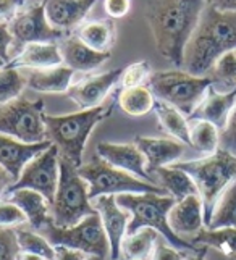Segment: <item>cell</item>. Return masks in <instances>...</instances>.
Here are the masks:
<instances>
[{"label":"cell","instance_id":"6da1fadb","mask_svg":"<svg viewBox=\"0 0 236 260\" xmlns=\"http://www.w3.org/2000/svg\"><path fill=\"white\" fill-rule=\"evenodd\" d=\"M207 0H151L146 20L156 49L171 65L183 67L185 49L191 39Z\"/></svg>","mask_w":236,"mask_h":260},{"label":"cell","instance_id":"7a4b0ae2","mask_svg":"<svg viewBox=\"0 0 236 260\" xmlns=\"http://www.w3.org/2000/svg\"><path fill=\"white\" fill-rule=\"evenodd\" d=\"M236 50V13L205 5L191 39L186 44L183 68L193 76H207L225 53Z\"/></svg>","mask_w":236,"mask_h":260},{"label":"cell","instance_id":"3957f363","mask_svg":"<svg viewBox=\"0 0 236 260\" xmlns=\"http://www.w3.org/2000/svg\"><path fill=\"white\" fill-rule=\"evenodd\" d=\"M113 105H99L96 109L79 110L68 115H45L47 139L58 147L60 158L79 168L83 165V154L89 134L97 123L112 115Z\"/></svg>","mask_w":236,"mask_h":260},{"label":"cell","instance_id":"277c9868","mask_svg":"<svg viewBox=\"0 0 236 260\" xmlns=\"http://www.w3.org/2000/svg\"><path fill=\"white\" fill-rule=\"evenodd\" d=\"M116 204L122 209L131 213V220L126 228V235L139 231L141 228H152L167 241L170 246H173L183 252H196L199 246L176 236L168 225V212L176 204L171 196H160L154 192L146 194H120L115 196ZM125 235V236H126Z\"/></svg>","mask_w":236,"mask_h":260},{"label":"cell","instance_id":"5b68a950","mask_svg":"<svg viewBox=\"0 0 236 260\" xmlns=\"http://www.w3.org/2000/svg\"><path fill=\"white\" fill-rule=\"evenodd\" d=\"M171 167L183 170L196 183L204 205V225L207 228L220 196L236 181V155L219 149L212 155L176 162Z\"/></svg>","mask_w":236,"mask_h":260},{"label":"cell","instance_id":"8992f818","mask_svg":"<svg viewBox=\"0 0 236 260\" xmlns=\"http://www.w3.org/2000/svg\"><path fill=\"white\" fill-rule=\"evenodd\" d=\"M97 213L89 199V186L79 175L78 168L60 158V178L53 201L50 204V217L55 226H75L89 215Z\"/></svg>","mask_w":236,"mask_h":260},{"label":"cell","instance_id":"52a82bcc","mask_svg":"<svg viewBox=\"0 0 236 260\" xmlns=\"http://www.w3.org/2000/svg\"><path fill=\"white\" fill-rule=\"evenodd\" d=\"M209 87L211 79L207 76H193L185 70L156 71L149 78V89L156 99L175 107L186 118L202 102Z\"/></svg>","mask_w":236,"mask_h":260},{"label":"cell","instance_id":"ba28073f","mask_svg":"<svg viewBox=\"0 0 236 260\" xmlns=\"http://www.w3.org/2000/svg\"><path fill=\"white\" fill-rule=\"evenodd\" d=\"M79 175L89 186V199L94 201L99 196H120V194H146L154 192L168 196L163 187L136 178L107 164L104 158L94 157L89 164L78 168Z\"/></svg>","mask_w":236,"mask_h":260},{"label":"cell","instance_id":"9c48e42d","mask_svg":"<svg viewBox=\"0 0 236 260\" xmlns=\"http://www.w3.org/2000/svg\"><path fill=\"white\" fill-rule=\"evenodd\" d=\"M39 233L53 247L63 246L81 250L87 255H97L104 260H110V244H108V238L99 213L89 215L78 225L68 228L55 226L53 221H50Z\"/></svg>","mask_w":236,"mask_h":260},{"label":"cell","instance_id":"30bf717a","mask_svg":"<svg viewBox=\"0 0 236 260\" xmlns=\"http://www.w3.org/2000/svg\"><path fill=\"white\" fill-rule=\"evenodd\" d=\"M44 101H16L0 105V134L10 136L24 144H39L47 139Z\"/></svg>","mask_w":236,"mask_h":260},{"label":"cell","instance_id":"8fae6325","mask_svg":"<svg viewBox=\"0 0 236 260\" xmlns=\"http://www.w3.org/2000/svg\"><path fill=\"white\" fill-rule=\"evenodd\" d=\"M58 178H60V152L55 144H52L49 149H45L42 154L34 157L23 168L21 176L18 178V181H15L8 187L7 192H13L18 189H33L42 194L49 201V204H52L57 192Z\"/></svg>","mask_w":236,"mask_h":260},{"label":"cell","instance_id":"7c38bea8","mask_svg":"<svg viewBox=\"0 0 236 260\" xmlns=\"http://www.w3.org/2000/svg\"><path fill=\"white\" fill-rule=\"evenodd\" d=\"M13 36V42L26 44L33 42H57L63 39V31L53 28L45 15V0L24 12H20L8 24Z\"/></svg>","mask_w":236,"mask_h":260},{"label":"cell","instance_id":"4fadbf2b","mask_svg":"<svg viewBox=\"0 0 236 260\" xmlns=\"http://www.w3.org/2000/svg\"><path fill=\"white\" fill-rule=\"evenodd\" d=\"M125 68H115L101 75H93L81 79L76 84H71L68 89V97L81 110L96 109L102 105L104 99L112 91L116 83H120Z\"/></svg>","mask_w":236,"mask_h":260},{"label":"cell","instance_id":"5bb4252c","mask_svg":"<svg viewBox=\"0 0 236 260\" xmlns=\"http://www.w3.org/2000/svg\"><path fill=\"white\" fill-rule=\"evenodd\" d=\"M94 209L101 217L102 226L110 244V260L122 258V241L130 223V212L116 204L115 196H99L94 199Z\"/></svg>","mask_w":236,"mask_h":260},{"label":"cell","instance_id":"9a60e30c","mask_svg":"<svg viewBox=\"0 0 236 260\" xmlns=\"http://www.w3.org/2000/svg\"><path fill=\"white\" fill-rule=\"evenodd\" d=\"M97 155L104 158L107 164L115 168H120L123 172L130 173L136 178L156 184L154 176L148 172V164L142 152L134 144H120V142H99L97 144Z\"/></svg>","mask_w":236,"mask_h":260},{"label":"cell","instance_id":"2e32d148","mask_svg":"<svg viewBox=\"0 0 236 260\" xmlns=\"http://www.w3.org/2000/svg\"><path fill=\"white\" fill-rule=\"evenodd\" d=\"M168 225L176 236L183 239H193L199 231L204 230V205L201 196H188L183 201H178L168 212Z\"/></svg>","mask_w":236,"mask_h":260},{"label":"cell","instance_id":"e0dca14e","mask_svg":"<svg viewBox=\"0 0 236 260\" xmlns=\"http://www.w3.org/2000/svg\"><path fill=\"white\" fill-rule=\"evenodd\" d=\"M52 146L50 141H44L39 144H24L10 136L0 134V167L12 175L15 181L21 176L23 168L28 165L34 157Z\"/></svg>","mask_w":236,"mask_h":260},{"label":"cell","instance_id":"ac0fdd59","mask_svg":"<svg viewBox=\"0 0 236 260\" xmlns=\"http://www.w3.org/2000/svg\"><path fill=\"white\" fill-rule=\"evenodd\" d=\"M134 144L142 152L149 175L162 167H171L185 155L186 144L167 138H134ZM152 176V175H151Z\"/></svg>","mask_w":236,"mask_h":260},{"label":"cell","instance_id":"d6986e66","mask_svg":"<svg viewBox=\"0 0 236 260\" xmlns=\"http://www.w3.org/2000/svg\"><path fill=\"white\" fill-rule=\"evenodd\" d=\"M97 0H45L49 23L63 32H70L83 23Z\"/></svg>","mask_w":236,"mask_h":260},{"label":"cell","instance_id":"ffe728a7","mask_svg":"<svg viewBox=\"0 0 236 260\" xmlns=\"http://www.w3.org/2000/svg\"><path fill=\"white\" fill-rule=\"evenodd\" d=\"M60 53L63 58V65L76 71H93L97 67L104 65L110 58V52H97L94 49L87 47L86 44L78 39L76 36L63 38L58 44Z\"/></svg>","mask_w":236,"mask_h":260},{"label":"cell","instance_id":"44dd1931","mask_svg":"<svg viewBox=\"0 0 236 260\" xmlns=\"http://www.w3.org/2000/svg\"><path fill=\"white\" fill-rule=\"evenodd\" d=\"M236 105V91L233 92H217L212 87H209L202 102L197 105V109L188 120H204L212 123L214 126L222 131L226 126L230 115Z\"/></svg>","mask_w":236,"mask_h":260},{"label":"cell","instance_id":"7402d4cb","mask_svg":"<svg viewBox=\"0 0 236 260\" xmlns=\"http://www.w3.org/2000/svg\"><path fill=\"white\" fill-rule=\"evenodd\" d=\"M63 65V58L57 42H33L26 44L23 50L10 60L7 67L10 68H28L42 70Z\"/></svg>","mask_w":236,"mask_h":260},{"label":"cell","instance_id":"603a6c76","mask_svg":"<svg viewBox=\"0 0 236 260\" xmlns=\"http://www.w3.org/2000/svg\"><path fill=\"white\" fill-rule=\"evenodd\" d=\"M4 199L13 202L15 205L21 209V212L26 215L28 223L33 226V230L41 231L47 223L52 221L50 217V204L42 194L33 189H18L13 192H7Z\"/></svg>","mask_w":236,"mask_h":260},{"label":"cell","instance_id":"cb8c5ba5","mask_svg":"<svg viewBox=\"0 0 236 260\" xmlns=\"http://www.w3.org/2000/svg\"><path fill=\"white\" fill-rule=\"evenodd\" d=\"M75 71L65 67H52V68H42V70H29L28 76V87H31L36 92L42 94H63L68 92L73 81Z\"/></svg>","mask_w":236,"mask_h":260},{"label":"cell","instance_id":"d4e9b609","mask_svg":"<svg viewBox=\"0 0 236 260\" xmlns=\"http://www.w3.org/2000/svg\"><path fill=\"white\" fill-rule=\"evenodd\" d=\"M154 112H156L160 126L163 131L173 136L176 141L183 142L188 147H191V139H189V121L186 116L178 109L171 107L170 104L156 99L154 102Z\"/></svg>","mask_w":236,"mask_h":260},{"label":"cell","instance_id":"484cf974","mask_svg":"<svg viewBox=\"0 0 236 260\" xmlns=\"http://www.w3.org/2000/svg\"><path fill=\"white\" fill-rule=\"evenodd\" d=\"M154 173L159 178L160 187H163L176 202L183 201L188 196H199L197 186L193 181V178L183 170L175 167H162L157 168Z\"/></svg>","mask_w":236,"mask_h":260},{"label":"cell","instance_id":"4316f807","mask_svg":"<svg viewBox=\"0 0 236 260\" xmlns=\"http://www.w3.org/2000/svg\"><path fill=\"white\" fill-rule=\"evenodd\" d=\"M76 38L81 39L87 47L97 52H110L115 39V26L110 20L104 21H89L79 26Z\"/></svg>","mask_w":236,"mask_h":260},{"label":"cell","instance_id":"83f0119b","mask_svg":"<svg viewBox=\"0 0 236 260\" xmlns=\"http://www.w3.org/2000/svg\"><path fill=\"white\" fill-rule=\"evenodd\" d=\"M194 246H205L214 247L217 250L228 257L236 260V230L234 228H220V230H209L204 228L189 241Z\"/></svg>","mask_w":236,"mask_h":260},{"label":"cell","instance_id":"f1b7e54d","mask_svg":"<svg viewBox=\"0 0 236 260\" xmlns=\"http://www.w3.org/2000/svg\"><path fill=\"white\" fill-rule=\"evenodd\" d=\"M154 102H156V97L146 86L126 87L118 94L120 109L131 116H142L149 113L154 109Z\"/></svg>","mask_w":236,"mask_h":260},{"label":"cell","instance_id":"f546056e","mask_svg":"<svg viewBox=\"0 0 236 260\" xmlns=\"http://www.w3.org/2000/svg\"><path fill=\"white\" fill-rule=\"evenodd\" d=\"M159 233L152 228H141L133 235H126L122 241V255H125V260H146L152 254Z\"/></svg>","mask_w":236,"mask_h":260},{"label":"cell","instance_id":"4dcf8cb0","mask_svg":"<svg viewBox=\"0 0 236 260\" xmlns=\"http://www.w3.org/2000/svg\"><path fill=\"white\" fill-rule=\"evenodd\" d=\"M189 121V139L191 147H194L204 157L212 155L219 150L220 131L212 123L204 120H188Z\"/></svg>","mask_w":236,"mask_h":260},{"label":"cell","instance_id":"1f68e13d","mask_svg":"<svg viewBox=\"0 0 236 260\" xmlns=\"http://www.w3.org/2000/svg\"><path fill=\"white\" fill-rule=\"evenodd\" d=\"M211 79V87L217 92H233L236 91V55L234 52L225 53L217 60V63L207 75Z\"/></svg>","mask_w":236,"mask_h":260},{"label":"cell","instance_id":"d6a6232c","mask_svg":"<svg viewBox=\"0 0 236 260\" xmlns=\"http://www.w3.org/2000/svg\"><path fill=\"white\" fill-rule=\"evenodd\" d=\"M209 230L234 228L236 230V181H233L217 202Z\"/></svg>","mask_w":236,"mask_h":260},{"label":"cell","instance_id":"836d02e7","mask_svg":"<svg viewBox=\"0 0 236 260\" xmlns=\"http://www.w3.org/2000/svg\"><path fill=\"white\" fill-rule=\"evenodd\" d=\"M15 233H16L18 247H20L21 252H29V254L41 255L47 260H55V247L50 246V243L41 233L29 231L23 226L15 228Z\"/></svg>","mask_w":236,"mask_h":260},{"label":"cell","instance_id":"e575fe53","mask_svg":"<svg viewBox=\"0 0 236 260\" xmlns=\"http://www.w3.org/2000/svg\"><path fill=\"white\" fill-rule=\"evenodd\" d=\"M28 86V79L18 68L2 67L0 68V105L10 104L21 97V92Z\"/></svg>","mask_w":236,"mask_h":260},{"label":"cell","instance_id":"d590c367","mask_svg":"<svg viewBox=\"0 0 236 260\" xmlns=\"http://www.w3.org/2000/svg\"><path fill=\"white\" fill-rule=\"evenodd\" d=\"M152 75V70L149 61L142 60V61H136V63L126 67L123 70V75L120 83L123 89L126 87H136V86H144V81H149V78Z\"/></svg>","mask_w":236,"mask_h":260},{"label":"cell","instance_id":"8d00e7d4","mask_svg":"<svg viewBox=\"0 0 236 260\" xmlns=\"http://www.w3.org/2000/svg\"><path fill=\"white\" fill-rule=\"evenodd\" d=\"M28 221L21 209L7 199H0V226L2 228H18Z\"/></svg>","mask_w":236,"mask_h":260},{"label":"cell","instance_id":"74e56055","mask_svg":"<svg viewBox=\"0 0 236 260\" xmlns=\"http://www.w3.org/2000/svg\"><path fill=\"white\" fill-rule=\"evenodd\" d=\"M20 252L15 228L0 226V260H16Z\"/></svg>","mask_w":236,"mask_h":260},{"label":"cell","instance_id":"f35d334b","mask_svg":"<svg viewBox=\"0 0 236 260\" xmlns=\"http://www.w3.org/2000/svg\"><path fill=\"white\" fill-rule=\"evenodd\" d=\"M219 149L230 152V154L236 155V105L230 115L226 126L220 131V144Z\"/></svg>","mask_w":236,"mask_h":260},{"label":"cell","instance_id":"ab89813d","mask_svg":"<svg viewBox=\"0 0 236 260\" xmlns=\"http://www.w3.org/2000/svg\"><path fill=\"white\" fill-rule=\"evenodd\" d=\"M151 255H152L151 260H185L186 258V252L170 246L165 239L156 241V246H154Z\"/></svg>","mask_w":236,"mask_h":260},{"label":"cell","instance_id":"60d3db41","mask_svg":"<svg viewBox=\"0 0 236 260\" xmlns=\"http://www.w3.org/2000/svg\"><path fill=\"white\" fill-rule=\"evenodd\" d=\"M26 4V0H0V24H10L13 18L20 13L18 10Z\"/></svg>","mask_w":236,"mask_h":260},{"label":"cell","instance_id":"b9f144b4","mask_svg":"<svg viewBox=\"0 0 236 260\" xmlns=\"http://www.w3.org/2000/svg\"><path fill=\"white\" fill-rule=\"evenodd\" d=\"M131 8V0H104V10L110 18H123Z\"/></svg>","mask_w":236,"mask_h":260},{"label":"cell","instance_id":"7bdbcfd3","mask_svg":"<svg viewBox=\"0 0 236 260\" xmlns=\"http://www.w3.org/2000/svg\"><path fill=\"white\" fill-rule=\"evenodd\" d=\"M12 42H13V36L10 32V28H8V24L2 23L0 24V60H4L5 63H10L8 49H10Z\"/></svg>","mask_w":236,"mask_h":260},{"label":"cell","instance_id":"ee69618b","mask_svg":"<svg viewBox=\"0 0 236 260\" xmlns=\"http://www.w3.org/2000/svg\"><path fill=\"white\" fill-rule=\"evenodd\" d=\"M87 257L89 255L81 252V250H75L63 246L55 247V260H86Z\"/></svg>","mask_w":236,"mask_h":260},{"label":"cell","instance_id":"f6af8a7d","mask_svg":"<svg viewBox=\"0 0 236 260\" xmlns=\"http://www.w3.org/2000/svg\"><path fill=\"white\" fill-rule=\"evenodd\" d=\"M207 5L214 7L219 12L236 13V0H207Z\"/></svg>","mask_w":236,"mask_h":260},{"label":"cell","instance_id":"bcb514c9","mask_svg":"<svg viewBox=\"0 0 236 260\" xmlns=\"http://www.w3.org/2000/svg\"><path fill=\"white\" fill-rule=\"evenodd\" d=\"M13 183H15V179L12 178V175L8 173V172H5V170L0 167V197H2L7 192V189Z\"/></svg>","mask_w":236,"mask_h":260},{"label":"cell","instance_id":"7dc6e473","mask_svg":"<svg viewBox=\"0 0 236 260\" xmlns=\"http://www.w3.org/2000/svg\"><path fill=\"white\" fill-rule=\"evenodd\" d=\"M205 254H207V247L199 246V249L196 250V252H191L189 255H186L185 260H205Z\"/></svg>","mask_w":236,"mask_h":260},{"label":"cell","instance_id":"c3c4849f","mask_svg":"<svg viewBox=\"0 0 236 260\" xmlns=\"http://www.w3.org/2000/svg\"><path fill=\"white\" fill-rule=\"evenodd\" d=\"M16 260H47V258H44L41 255H36V254H29V252H18L16 255Z\"/></svg>","mask_w":236,"mask_h":260},{"label":"cell","instance_id":"681fc988","mask_svg":"<svg viewBox=\"0 0 236 260\" xmlns=\"http://www.w3.org/2000/svg\"><path fill=\"white\" fill-rule=\"evenodd\" d=\"M86 260H104L102 257H97V255H89Z\"/></svg>","mask_w":236,"mask_h":260},{"label":"cell","instance_id":"f907efd6","mask_svg":"<svg viewBox=\"0 0 236 260\" xmlns=\"http://www.w3.org/2000/svg\"><path fill=\"white\" fill-rule=\"evenodd\" d=\"M7 63H5V61L4 60H0V68H2V67H5Z\"/></svg>","mask_w":236,"mask_h":260},{"label":"cell","instance_id":"816d5d0a","mask_svg":"<svg viewBox=\"0 0 236 260\" xmlns=\"http://www.w3.org/2000/svg\"><path fill=\"white\" fill-rule=\"evenodd\" d=\"M130 260H136V258H130Z\"/></svg>","mask_w":236,"mask_h":260},{"label":"cell","instance_id":"f5cc1de1","mask_svg":"<svg viewBox=\"0 0 236 260\" xmlns=\"http://www.w3.org/2000/svg\"><path fill=\"white\" fill-rule=\"evenodd\" d=\"M234 55H236V50H234Z\"/></svg>","mask_w":236,"mask_h":260},{"label":"cell","instance_id":"db71d44e","mask_svg":"<svg viewBox=\"0 0 236 260\" xmlns=\"http://www.w3.org/2000/svg\"><path fill=\"white\" fill-rule=\"evenodd\" d=\"M120 260H122V258H120Z\"/></svg>","mask_w":236,"mask_h":260}]
</instances>
